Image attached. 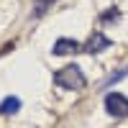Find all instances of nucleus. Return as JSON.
Returning a JSON list of instances; mask_svg holds the SVG:
<instances>
[{"instance_id": "6", "label": "nucleus", "mask_w": 128, "mask_h": 128, "mask_svg": "<svg viewBox=\"0 0 128 128\" xmlns=\"http://www.w3.org/2000/svg\"><path fill=\"white\" fill-rule=\"evenodd\" d=\"M128 77V67H123V69H118V72H113V74H108V77L102 80V84H100V90H108V87H113V84H118L120 80H126Z\"/></svg>"}, {"instance_id": "3", "label": "nucleus", "mask_w": 128, "mask_h": 128, "mask_svg": "<svg viewBox=\"0 0 128 128\" xmlns=\"http://www.w3.org/2000/svg\"><path fill=\"white\" fill-rule=\"evenodd\" d=\"M105 49H110V38L105 36V34H92L90 38H87V44L82 46V51H87V54H100V51H105Z\"/></svg>"}, {"instance_id": "7", "label": "nucleus", "mask_w": 128, "mask_h": 128, "mask_svg": "<svg viewBox=\"0 0 128 128\" xmlns=\"http://www.w3.org/2000/svg\"><path fill=\"white\" fill-rule=\"evenodd\" d=\"M118 18H120V10H118V8H110L108 13H102V16H100L102 23H108V20H118Z\"/></svg>"}, {"instance_id": "4", "label": "nucleus", "mask_w": 128, "mask_h": 128, "mask_svg": "<svg viewBox=\"0 0 128 128\" xmlns=\"http://www.w3.org/2000/svg\"><path fill=\"white\" fill-rule=\"evenodd\" d=\"M80 49L82 46L74 38H59V41H54V46H51V54L54 56H64V54H72V51H80Z\"/></svg>"}, {"instance_id": "1", "label": "nucleus", "mask_w": 128, "mask_h": 128, "mask_svg": "<svg viewBox=\"0 0 128 128\" xmlns=\"http://www.w3.org/2000/svg\"><path fill=\"white\" fill-rule=\"evenodd\" d=\"M54 84L62 87V90H69V92H80L87 84V77L82 74V69L77 64H67V67L54 72Z\"/></svg>"}, {"instance_id": "2", "label": "nucleus", "mask_w": 128, "mask_h": 128, "mask_svg": "<svg viewBox=\"0 0 128 128\" xmlns=\"http://www.w3.org/2000/svg\"><path fill=\"white\" fill-rule=\"evenodd\" d=\"M105 110L110 118H128V98L123 92H108L105 95Z\"/></svg>"}, {"instance_id": "8", "label": "nucleus", "mask_w": 128, "mask_h": 128, "mask_svg": "<svg viewBox=\"0 0 128 128\" xmlns=\"http://www.w3.org/2000/svg\"><path fill=\"white\" fill-rule=\"evenodd\" d=\"M36 3H38V5H41V8H38V13H41V10H44V8H46V5H49V3H54V0H36Z\"/></svg>"}, {"instance_id": "5", "label": "nucleus", "mask_w": 128, "mask_h": 128, "mask_svg": "<svg viewBox=\"0 0 128 128\" xmlns=\"http://www.w3.org/2000/svg\"><path fill=\"white\" fill-rule=\"evenodd\" d=\"M18 110H20V100L16 98V95H8V98L0 102V113H3V115H13Z\"/></svg>"}]
</instances>
